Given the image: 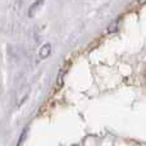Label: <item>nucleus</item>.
<instances>
[{
	"mask_svg": "<svg viewBox=\"0 0 146 146\" xmlns=\"http://www.w3.org/2000/svg\"><path fill=\"white\" fill-rule=\"evenodd\" d=\"M44 3V0H36L35 3H33L32 5H31V8H30V10H28V15L30 17H33V14H35V12L40 8V5Z\"/></svg>",
	"mask_w": 146,
	"mask_h": 146,
	"instance_id": "2",
	"label": "nucleus"
},
{
	"mask_svg": "<svg viewBox=\"0 0 146 146\" xmlns=\"http://www.w3.org/2000/svg\"><path fill=\"white\" fill-rule=\"evenodd\" d=\"M50 53H51L50 44H45V45H42V48L40 49V53H38V55H40L41 59H45V58H48V56L50 55Z\"/></svg>",
	"mask_w": 146,
	"mask_h": 146,
	"instance_id": "1",
	"label": "nucleus"
}]
</instances>
